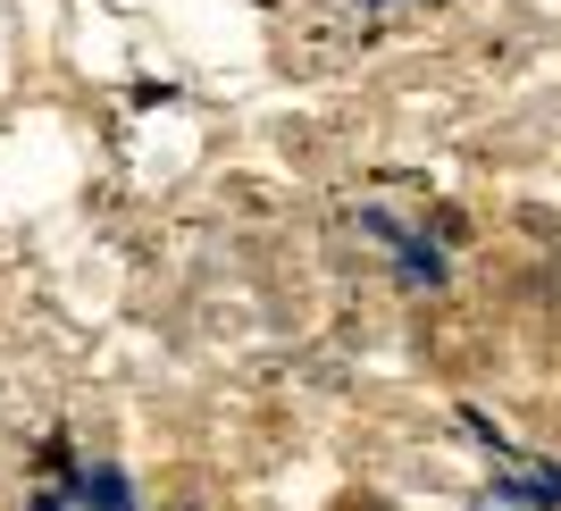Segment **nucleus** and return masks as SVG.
Wrapping results in <instances>:
<instances>
[{
	"instance_id": "1",
	"label": "nucleus",
	"mask_w": 561,
	"mask_h": 511,
	"mask_svg": "<svg viewBox=\"0 0 561 511\" xmlns=\"http://www.w3.org/2000/svg\"><path fill=\"white\" fill-rule=\"evenodd\" d=\"M503 487L519 503H561V469H528V462H503Z\"/></svg>"
}]
</instances>
